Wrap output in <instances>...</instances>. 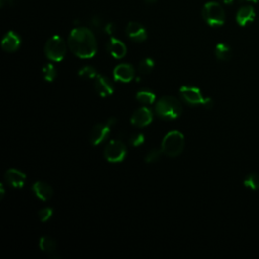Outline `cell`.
Instances as JSON below:
<instances>
[{
	"mask_svg": "<svg viewBox=\"0 0 259 259\" xmlns=\"http://www.w3.org/2000/svg\"><path fill=\"white\" fill-rule=\"evenodd\" d=\"M70 51L81 59H90L97 52V43L93 32L88 28L73 29L68 37Z\"/></svg>",
	"mask_w": 259,
	"mask_h": 259,
	"instance_id": "obj_1",
	"label": "cell"
},
{
	"mask_svg": "<svg viewBox=\"0 0 259 259\" xmlns=\"http://www.w3.org/2000/svg\"><path fill=\"white\" fill-rule=\"evenodd\" d=\"M155 112L163 120H175L182 114V105L174 96H163L156 103Z\"/></svg>",
	"mask_w": 259,
	"mask_h": 259,
	"instance_id": "obj_2",
	"label": "cell"
},
{
	"mask_svg": "<svg viewBox=\"0 0 259 259\" xmlns=\"http://www.w3.org/2000/svg\"><path fill=\"white\" fill-rule=\"evenodd\" d=\"M184 136L178 131L169 132L163 139L161 144V149L163 154L176 157L181 154L184 148Z\"/></svg>",
	"mask_w": 259,
	"mask_h": 259,
	"instance_id": "obj_3",
	"label": "cell"
},
{
	"mask_svg": "<svg viewBox=\"0 0 259 259\" xmlns=\"http://www.w3.org/2000/svg\"><path fill=\"white\" fill-rule=\"evenodd\" d=\"M202 15L206 23L213 28L223 26L226 20V14L223 6L215 1L208 2L204 5Z\"/></svg>",
	"mask_w": 259,
	"mask_h": 259,
	"instance_id": "obj_4",
	"label": "cell"
},
{
	"mask_svg": "<svg viewBox=\"0 0 259 259\" xmlns=\"http://www.w3.org/2000/svg\"><path fill=\"white\" fill-rule=\"evenodd\" d=\"M67 46L60 36H53L45 45V54L48 59L54 62H60L66 55Z\"/></svg>",
	"mask_w": 259,
	"mask_h": 259,
	"instance_id": "obj_5",
	"label": "cell"
},
{
	"mask_svg": "<svg viewBox=\"0 0 259 259\" xmlns=\"http://www.w3.org/2000/svg\"><path fill=\"white\" fill-rule=\"evenodd\" d=\"M116 118H111L110 120H107L105 123L101 124H96L90 133V143L93 146H98L101 143H103L107 137L110 136L111 129L113 126L116 125Z\"/></svg>",
	"mask_w": 259,
	"mask_h": 259,
	"instance_id": "obj_6",
	"label": "cell"
},
{
	"mask_svg": "<svg viewBox=\"0 0 259 259\" xmlns=\"http://www.w3.org/2000/svg\"><path fill=\"white\" fill-rule=\"evenodd\" d=\"M127 155V147L120 140H114L104 149V157L112 163L122 162Z\"/></svg>",
	"mask_w": 259,
	"mask_h": 259,
	"instance_id": "obj_7",
	"label": "cell"
},
{
	"mask_svg": "<svg viewBox=\"0 0 259 259\" xmlns=\"http://www.w3.org/2000/svg\"><path fill=\"white\" fill-rule=\"evenodd\" d=\"M180 95L185 102L191 105L204 104L206 99L201 90L197 87H192V86H182L180 88Z\"/></svg>",
	"mask_w": 259,
	"mask_h": 259,
	"instance_id": "obj_8",
	"label": "cell"
},
{
	"mask_svg": "<svg viewBox=\"0 0 259 259\" xmlns=\"http://www.w3.org/2000/svg\"><path fill=\"white\" fill-rule=\"evenodd\" d=\"M126 35L133 42L142 43L147 39V31L143 25L137 21H131L126 27Z\"/></svg>",
	"mask_w": 259,
	"mask_h": 259,
	"instance_id": "obj_9",
	"label": "cell"
},
{
	"mask_svg": "<svg viewBox=\"0 0 259 259\" xmlns=\"http://www.w3.org/2000/svg\"><path fill=\"white\" fill-rule=\"evenodd\" d=\"M153 120V114L150 109L146 106H142L138 109L131 118V123L135 127L144 128L151 124Z\"/></svg>",
	"mask_w": 259,
	"mask_h": 259,
	"instance_id": "obj_10",
	"label": "cell"
},
{
	"mask_svg": "<svg viewBox=\"0 0 259 259\" xmlns=\"http://www.w3.org/2000/svg\"><path fill=\"white\" fill-rule=\"evenodd\" d=\"M135 77V69L130 64H120L114 69V78L120 82H131Z\"/></svg>",
	"mask_w": 259,
	"mask_h": 259,
	"instance_id": "obj_11",
	"label": "cell"
},
{
	"mask_svg": "<svg viewBox=\"0 0 259 259\" xmlns=\"http://www.w3.org/2000/svg\"><path fill=\"white\" fill-rule=\"evenodd\" d=\"M94 88L101 97H107L114 93V85L112 81L103 75L98 74L95 77Z\"/></svg>",
	"mask_w": 259,
	"mask_h": 259,
	"instance_id": "obj_12",
	"label": "cell"
},
{
	"mask_svg": "<svg viewBox=\"0 0 259 259\" xmlns=\"http://www.w3.org/2000/svg\"><path fill=\"white\" fill-rule=\"evenodd\" d=\"M5 181L13 188H21L26 182V174L17 169H8L5 172Z\"/></svg>",
	"mask_w": 259,
	"mask_h": 259,
	"instance_id": "obj_13",
	"label": "cell"
},
{
	"mask_svg": "<svg viewBox=\"0 0 259 259\" xmlns=\"http://www.w3.org/2000/svg\"><path fill=\"white\" fill-rule=\"evenodd\" d=\"M107 51L116 59H122L127 54V48L124 43L119 39L112 37L106 45Z\"/></svg>",
	"mask_w": 259,
	"mask_h": 259,
	"instance_id": "obj_14",
	"label": "cell"
},
{
	"mask_svg": "<svg viewBox=\"0 0 259 259\" xmlns=\"http://www.w3.org/2000/svg\"><path fill=\"white\" fill-rule=\"evenodd\" d=\"M20 43H21V41H20L19 36L16 33L10 31L2 39L1 47L5 52L13 53V52L18 50V48L20 46Z\"/></svg>",
	"mask_w": 259,
	"mask_h": 259,
	"instance_id": "obj_15",
	"label": "cell"
},
{
	"mask_svg": "<svg viewBox=\"0 0 259 259\" xmlns=\"http://www.w3.org/2000/svg\"><path fill=\"white\" fill-rule=\"evenodd\" d=\"M255 18V10L251 5L242 6L236 14L237 24L241 27L248 26Z\"/></svg>",
	"mask_w": 259,
	"mask_h": 259,
	"instance_id": "obj_16",
	"label": "cell"
},
{
	"mask_svg": "<svg viewBox=\"0 0 259 259\" xmlns=\"http://www.w3.org/2000/svg\"><path fill=\"white\" fill-rule=\"evenodd\" d=\"M33 190L36 196L42 201H49L52 199L54 190L50 184L44 181H37L33 185Z\"/></svg>",
	"mask_w": 259,
	"mask_h": 259,
	"instance_id": "obj_17",
	"label": "cell"
},
{
	"mask_svg": "<svg viewBox=\"0 0 259 259\" xmlns=\"http://www.w3.org/2000/svg\"><path fill=\"white\" fill-rule=\"evenodd\" d=\"M40 248L42 251H44L51 256H54L55 258L57 257L55 255L56 249H57V242L50 236H43L40 239Z\"/></svg>",
	"mask_w": 259,
	"mask_h": 259,
	"instance_id": "obj_18",
	"label": "cell"
},
{
	"mask_svg": "<svg viewBox=\"0 0 259 259\" xmlns=\"http://www.w3.org/2000/svg\"><path fill=\"white\" fill-rule=\"evenodd\" d=\"M215 55L221 61H228L232 57V50L227 44H218L215 48Z\"/></svg>",
	"mask_w": 259,
	"mask_h": 259,
	"instance_id": "obj_19",
	"label": "cell"
},
{
	"mask_svg": "<svg viewBox=\"0 0 259 259\" xmlns=\"http://www.w3.org/2000/svg\"><path fill=\"white\" fill-rule=\"evenodd\" d=\"M136 97L140 103L144 105H149V104H152L155 101L156 96L153 92H151L149 90H141L137 93Z\"/></svg>",
	"mask_w": 259,
	"mask_h": 259,
	"instance_id": "obj_20",
	"label": "cell"
},
{
	"mask_svg": "<svg viewBox=\"0 0 259 259\" xmlns=\"http://www.w3.org/2000/svg\"><path fill=\"white\" fill-rule=\"evenodd\" d=\"M245 187L252 190H259V174L250 173L244 179Z\"/></svg>",
	"mask_w": 259,
	"mask_h": 259,
	"instance_id": "obj_21",
	"label": "cell"
},
{
	"mask_svg": "<svg viewBox=\"0 0 259 259\" xmlns=\"http://www.w3.org/2000/svg\"><path fill=\"white\" fill-rule=\"evenodd\" d=\"M154 66H155V62L151 58H146L140 62L139 71L142 74H149L154 69Z\"/></svg>",
	"mask_w": 259,
	"mask_h": 259,
	"instance_id": "obj_22",
	"label": "cell"
},
{
	"mask_svg": "<svg viewBox=\"0 0 259 259\" xmlns=\"http://www.w3.org/2000/svg\"><path fill=\"white\" fill-rule=\"evenodd\" d=\"M43 76L49 82L55 80V78L57 77V70L53 64H47L43 67Z\"/></svg>",
	"mask_w": 259,
	"mask_h": 259,
	"instance_id": "obj_23",
	"label": "cell"
},
{
	"mask_svg": "<svg viewBox=\"0 0 259 259\" xmlns=\"http://www.w3.org/2000/svg\"><path fill=\"white\" fill-rule=\"evenodd\" d=\"M78 75L84 79H92V78H95L98 74H97V71L93 67L85 66L79 70Z\"/></svg>",
	"mask_w": 259,
	"mask_h": 259,
	"instance_id": "obj_24",
	"label": "cell"
},
{
	"mask_svg": "<svg viewBox=\"0 0 259 259\" xmlns=\"http://www.w3.org/2000/svg\"><path fill=\"white\" fill-rule=\"evenodd\" d=\"M162 149H152L150 150L148 154L146 155L145 157V161L147 163H153V162H156L160 159L161 155H162Z\"/></svg>",
	"mask_w": 259,
	"mask_h": 259,
	"instance_id": "obj_25",
	"label": "cell"
},
{
	"mask_svg": "<svg viewBox=\"0 0 259 259\" xmlns=\"http://www.w3.org/2000/svg\"><path fill=\"white\" fill-rule=\"evenodd\" d=\"M145 142V137L141 133H134L131 136H130L129 143L131 144L133 147H139L143 145Z\"/></svg>",
	"mask_w": 259,
	"mask_h": 259,
	"instance_id": "obj_26",
	"label": "cell"
},
{
	"mask_svg": "<svg viewBox=\"0 0 259 259\" xmlns=\"http://www.w3.org/2000/svg\"><path fill=\"white\" fill-rule=\"evenodd\" d=\"M53 216V209L52 208H45L39 212V218L41 222H48Z\"/></svg>",
	"mask_w": 259,
	"mask_h": 259,
	"instance_id": "obj_27",
	"label": "cell"
},
{
	"mask_svg": "<svg viewBox=\"0 0 259 259\" xmlns=\"http://www.w3.org/2000/svg\"><path fill=\"white\" fill-rule=\"evenodd\" d=\"M90 26L95 30H100L102 28V19L99 16L92 17L90 20Z\"/></svg>",
	"mask_w": 259,
	"mask_h": 259,
	"instance_id": "obj_28",
	"label": "cell"
},
{
	"mask_svg": "<svg viewBox=\"0 0 259 259\" xmlns=\"http://www.w3.org/2000/svg\"><path fill=\"white\" fill-rule=\"evenodd\" d=\"M103 30L104 32L107 34V35H110V36H114L117 32V27L115 24L113 23H109V24H106L104 27H103Z\"/></svg>",
	"mask_w": 259,
	"mask_h": 259,
	"instance_id": "obj_29",
	"label": "cell"
},
{
	"mask_svg": "<svg viewBox=\"0 0 259 259\" xmlns=\"http://www.w3.org/2000/svg\"><path fill=\"white\" fill-rule=\"evenodd\" d=\"M14 2H15V0H0V6H1L2 8L12 6Z\"/></svg>",
	"mask_w": 259,
	"mask_h": 259,
	"instance_id": "obj_30",
	"label": "cell"
},
{
	"mask_svg": "<svg viewBox=\"0 0 259 259\" xmlns=\"http://www.w3.org/2000/svg\"><path fill=\"white\" fill-rule=\"evenodd\" d=\"M213 104H214L213 100H212L210 97H206L205 102H204L203 105L206 107V109H212V107H213Z\"/></svg>",
	"mask_w": 259,
	"mask_h": 259,
	"instance_id": "obj_31",
	"label": "cell"
},
{
	"mask_svg": "<svg viewBox=\"0 0 259 259\" xmlns=\"http://www.w3.org/2000/svg\"><path fill=\"white\" fill-rule=\"evenodd\" d=\"M4 193H5V191H4V187H3V185L1 184V185H0V194H1V196H0V198H3L4 197Z\"/></svg>",
	"mask_w": 259,
	"mask_h": 259,
	"instance_id": "obj_32",
	"label": "cell"
},
{
	"mask_svg": "<svg viewBox=\"0 0 259 259\" xmlns=\"http://www.w3.org/2000/svg\"><path fill=\"white\" fill-rule=\"evenodd\" d=\"M222 1H223L225 4H227V5H231V4H233L234 0H222Z\"/></svg>",
	"mask_w": 259,
	"mask_h": 259,
	"instance_id": "obj_33",
	"label": "cell"
},
{
	"mask_svg": "<svg viewBox=\"0 0 259 259\" xmlns=\"http://www.w3.org/2000/svg\"><path fill=\"white\" fill-rule=\"evenodd\" d=\"M145 1H146L147 3H150V4H152V3H155V2L157 1V0H145Z\"/></svg>",
	"mask_w": 259,
	"mask_h": 259,
	"instance_id": "obj_34",
	"label": "cell"
},
{
	"mask_svg": "<svg viewBox=\"0 0 259 259\" xmlns=\"http://www.w3.org/2000/svg\"><path fill=\"white\" fill-rule=\"evenodd\" d=\"M247 1L252 2V3H257V2H259V0H247Z\"/></svg>",
	"mask_w": 259,
	"mask_h": 259,
	"instance_id": "obj_35",
	"label": "cell"
}]
</instances>
